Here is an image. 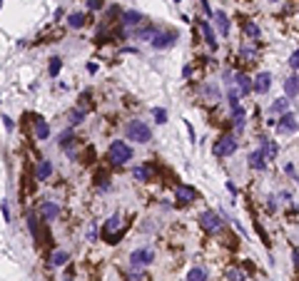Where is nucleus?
Instances as JSON below:
<instances>
[{"label": "nucleus", "instance_id": "f257e3e1", "mask_svg": "<svg viewBox=\"0 0 299 281\" xmlns=\"http://www.w3.org/2000/svg\"><path fill=\"white\" fill-rule=\"evenodd\" d=\"M130 159H132V147H130L125 140L110 142V147H107V162H110V164L122 167V164H127Z\"/></svg>", "mask_w": 299, "mask_h": 281}, {"label": "nucleus", "instance_id": "f03ea898", "mask_svg": "<svg viewBox=\"0 0 299 281\" xmlns=\"http://www.w3.org/2000/svg\"><path fill=\"white\" fill-rule=\"evenodd\" d=\"M125 135H127L130 142H140V144H147L150 140H152V130H150V125L142 122V120L127 122L125 125Z\"/></svg>", "mask_w": 299, "mask_h": 281}, {"label": "nucleus", "instance_id": "7ed1b4c3", "mask_svg": "<svg viewBox=\"0 0 299 281\" xmlns=\"http://www.w3.org/2000/svg\"><path fill=\"white\" fill-rule=\"evenodd\" d=\"M200 226H202L207 234H220V231L224 229V221H222V216H220L217 211L207 209V211L200 214Z\"/></svg>", "mask_w": 299, "mask_h": 281}, {"label": "nucleus", "instance_id": "20e7f679", "mask_svg": "<svg viewBox=\"0 0 299 281\" xmlns=\"http://www.w3.org/2000/svg\"><path fill=\"white\" fill-rule=\"evenodd\" d=\"M237 147H239V142H237V137L234 135H222L217 142H215V157H232L234 152H237Z\"/></svg>", "mask_w": 299, "mask_h": 281}, {"label": "nucleus", "instance_id": "39448f33", "mask_svg": "<svg viewBox=\"0 0 299 281\" xmlns=\"http://www.w3.org/2000/svg\"><path fill=\"white\" fill-rule=\"evenodd\" d=\"M175 40H177V30H157L150 40V45H152V50H167L172 48Z\"/></svg>", "mask_w": 299, "mask_h": 281}, {"label": "nucleus", "instance_id": "423d86ee", "mask_svg": "<svg viewBox=\"0 0 299 281\" xmlns=\"http://www.w3.org/2000/svg\"><path fill=\"white\" fill-rule=\"evenodd\" d=\"M152 261H155V251L150 249V246L135 249V251L130 254V266H132V269H142V266L152 264Z\"/></svg>", "mask_w": 299, "mask_h": 281}, {"label": "nucleus", "instance_id": "0eeeda50", "mask_svg": "<svg viewBox=\"0 0 299 281\" xmlns=\"http://www.w3.org/2000/svg\"><path fill=\"white\" fill-rule=\"evenodd\" d=\"M277 130H279V135H294V132L299 130V122L294 120L292 112H287V115H282V117L277 120Z\"/></svg>", "mask_w": 299, "mask_h": 281}, {"label": "nucleus", "instance_id": "6e6552de", "mask_svg": "<svg viewBox=\"0 0 299 281\" xmlns=\"http://www.w3.org/2000/svg\"><path fill=\"white\" fill-rule=\"evenodd\" d=\"M247 162H249V167L257 169V172H264V169H267V157H264L262 147H259V149H252L249 157H247Z\"/></svg>", "mask_w": 299, "mask_h": 281}, {"label": "nucleus", "instance_id": "1a4fd4ad", "mask_svg": "<svg viewBox=\"0 0 299 281\" xmlns=\"http://www.w3.org/2000/svg\"><path fill=\"white\" fill-rule=\"evenodd\" d=\"M60 216V207L55 202H43L40 204V219L43 221H55Z\"/></svg>", "mask_w": 299, "mask_h": 281}, {"label": "nucleus", "instance_id": "9d476101", "mask_svg": "<svg viewBox=\"0 0 299 281\" xmlns=\"http://www.w3.org/2000/svg\"><path fill=\"white\" fill-rule=\"evenodd\" d=\"M252 82H254V92H257V95H264V92H269V87H272V75H269V72H259Z\"/></svg>", "mask_w": 299, "mask_h": 281}, {"label": "nucleus", "instance_id": "9b49d317", "mask_svg": "<svg viewBox=\"0 0 299 281\" xmlns=\"http://www.w3.org/2000/svg\"><path fill=\"white\" fill-rule=\"evenodd\" d=\"M195 197H197V194H195L192 187H187V184H177V187H175V199H177L180 204H190Z\"/></svg>", "mask_w": 299, "mask_h": 281}, {"label": "nucleus", "instance_id": "f8f14e48", "mask_svg": "<svg viewBox=\"0 0 299 281\" xmlns=\"http://www.w3.org/2000/svg\"><path fill=\"white\" fill-rule=\"evenodd\" d=\"M122 25H127V28L145 25V15L137 13V10H125V13H122Z\"/></svg>", "mask_w": 299, "mask_h": 281}, {"label": "nucleus", "instance_id": "ddd939ff", "mask_svg": "<svg viewBox=\"0 0 299 281\" xmlns=\"http://www.w3.org/2000/svg\"><path fill=\"white\" fill-rule=\"evenodd\" d=\"M237 90H239V95L244 97V95H249V90H254V82L247 77V75H242V72H237L234 75V82H232Z\"/></svg>", "mask_w": 299, "mask_h": 281}, {"label": "nucleus", "instance_id": "4468645a", "mask_svg": "<svg viewBox=\"0 0 299 281\" xmlns=\"http://www.w3.org/2000/svg\"><path fill=\"white\" fill-rule=\"evenodd\" d=\"M200 30H202V35H205V43L210 45V50H217V38H215V30H212V25H210L207 20H200Z\"/></svg>", "mask_w": 299, "mask_h": 281}, {"label": "nucleus", "instance_id": "2eb2a0df", "mask_svg": "<svg viewBox=\"0 0 299 281\" xmlns=\"http://www.w3.org/2000/svg\"><path fill=\"white\" fill-rule=\"evenodd\" d=\"M259 142H262V152H264L267 162H272V159L279 154V147H277V142H272V140H267V137H259Z\"/></svg>", "mask_w": 299, "mask_h": 281}, {"label": "nucleus", "instance_id": "dca6fc26", "mask_svg": "<svg viewBox=\"0 0 299 281\" xmlns=\"http://www.w3.org/2000/svg\"><path fill=\"white\" fill-rule=\"evenodd\" d=\"M68 261H70V254H68L65 249H55V251L50 254V266H55V269L65 266Z\"/></svg>", "mask_w": 299, "mask_h": 281}, {"label": "nucleus", "instance_id": "f3484780", "mask_svg": "<svg viewBox=\"0 0 299 281\" xmlns=\"http://www.w3.org/2000/svg\"><path fill=\"white\" fill-rule=\"evenodd\" d=\"M289 112V100L287 97H279L269 105V115H287Z\"/></svg>", "mask_w": 299, "mask_h": 281}, {"label": "nucleus", "instance_id": "a211bd4d", "mask_svg": "<svg viewBox=\"0 0 299 281\" xmlns=\"http://www.w3.org/2000/svg\"><path fill=\"white\" fill-rule=\"evenodd\" d=\"M215 20H217V30H220V35L227 38V35H229V20H227V15H224L222 10H217V13H215Z\"/></svg>", "mask_w": 299, "mask_h": 281}, {"label": "nucleus", "instance_id": "6ab92c4d", "mask_svg": "<svg viewBox=\"0 0 299 281\" xmlns=\"http://www.w3.org/2000/svg\"><path fill=\"white\" fill-rule=\"evenodd\" d=\"M284 95H287V97H297V95H299V75L287 77V82H284Z\"/></svg>", "mask_w": 299, "mask_h": 281}, {"label": "nucleus", "instance_id": "aec40b11", "mask_svg": "<svg viewBox=\"0 0 299 281\" xmlns=\"http://www.w3.org/2000/svg\"><path fill=\"white\" fill-rule=\"evenodd\" d=\"M85 23H87L85 13H70V15H68V25H70L73 30H80Z\"/></svg>", "mask_w": 299, "mask_h": 281}, {"label": "nucleus", "instance_id": "412c9836", "mask_svg": "<svg viewBox=\"0 0 299 281\" xmlns=\"http://www.w3.org/2000/svg\"><path fill=\"white\" fill-rule=\"evenodd\" d=\"M35 174H38L40 182H45V179L53 174V162H50V159H43V162L38 164V172H35Z\"/></svg>", "mask_w": 299, "mask_h": 281}, {"label": "nucleus", "instance_id": "4be33fe9", "mask_svg": "<svg viewBox=\"0 0 299 281\" xmlns=\"http://www.w3.org/2000/svg\"><path fill=\"white\" fill-rule=\"evenodd\" d=\"M187 281H207V269L205 266H192L187 271Z\"/></svg>", "mask_w": 299, "mask_h": 281}, {"label": "nucleus", "instance_id": "5701e85b", "mask_svg": "<svg viewBox=\"0 0 299 281\" xmlns=\"http://www.w3.org/2000/svg\"><path fill=\"white\" fill-rule=\"evenodd\" d=\"M132 177L137 182H150V179H152V169H150V167H132Z\"/></svg>", "mask_w": 299, "mask_h": 281}, {"label": "nucleus", "instance_id": "b1692460", "mask_svg": "<svg viewBox=\"0 0 299 281\" xmlns=\"http://www.w3.org/2000/svg\"><path fill=\"white\" fill-rule=\"evenodd\" d=\"M232 122H234V130L242 132V127H244V110H242L239 105L232 107Z\"/></svg>", "mask_w": 299, "mask_h": 281}, {"label": "nucleus", "instance_id": "393cba45", "mask_svg": "<svg viewBox=\"0 0 299 281\" xmlns=\"http://www.w3.org/2000/svg\"><path fill=\"white\" fill-rule=\"evenodd\" d=\"M35 137H38V140H48V137H50V127H48V122H43V120L35 122Z\"/></svg>", "mask_w": 299, "mask_h": 281}, {"label": "nucleus", "instance_id": "a878e982", "mask_svg": "<svg viewBox=\"0 0 299 281\" xmlns=\"http://www.w3.org/2000/svg\"><path fill=\"white\" fill-rule=\"evenodd\" d=\"M68 120H70V125H73V127H75V125H80V122L85 120V110H82V107L70 110V117H68Z\"/></svg>", "mask_w": 299, "mask_h": 281}, {"label": "nucleus", "instance_id": "bb28decb", "mask_svg": "<svg viewBox=\"0 0 299 281\" xmlns=\"http://www.w3.org/2000/svg\"><path fill=\"white\" fill-rule=\"evenodd\" d=\"M60 68H63V60H60V58H50V65H48L50 77H55V75L60 72Z\"/></svg>", "mask_w": 299, "mask_h": 281}, {"label": "nucleus", "instance_id": "cd10ccee", "mask_svg": "<svg viewBox=\"0 0 299 281\" xmlns=\"http://www.w3.org/2000/svg\"><path fill=\"white\" fill-rule=\"evenodd\" d=\"M227 281H247V276L239 269H227Z\"/></svg>", "mask_w": 299, "mask_h": 281}, {"label": "nucleus", "instance_id": "c85d7f7f", "mask_svg": "<svg viewBox=\"0 0 299 281\" xmlns=\"http://www.w3.org/2000/svg\"><path fill=\"white\" fill-rule=\"evenodd\" d=\"M152 117H155L157 125H165V122H167V112H165L162 107H152Z\"/></svg>", "mask_w": 299, "mask_h": 281}, {"label": "nucleus", "instance_id": "c756f323", "mask_svg": "<svg viewBox=\"0 0 299 281\" xmlns=\"http://www.w3.org/2000/svg\"><path fill=\"white\" fill-rule=\"evenodd\" d=\"M244 33H247L252 40H259V35H262V33H259V28H257L254 23H247V25H244Z\"/></svg>", "mask_w": 299, "mask_h": 281}, {"label": "nucleus", "instance_id": "7c9ffc66", "mask_svg": "<svg viewBox=\"0 0 299 281\" xmlns=\"http://www.w3.org/2000/svg\"><path fill=\"white\" fill-rule=\"evenodd\" d=\"M202 92H205L210 100H220V90H217L215 85H205V87H202Z\"/></svg>", "mask_w": 299, "mask_h": 281}, {"label": "nucleus", "instance_id": "2f4dec72", "mask_svg": "<svg viewBox=\"0 0 299 281\" xmlns=\"http://www.w3.org/2000/svg\"><path fill=\"white\" fill-rule=\"evenodd\" d=\"M239 53H242V58H244V60H257V50H254V48H247V45H244Z\"/></svg>", "mask_w": 299, "mask_h": 281}, {"label": "nucleus", "instance_id": "473e14b6", "mask_svg": "<svg viewBox=\"0 0 299 281\" xmlns=\"http://www.w3.org/2000/svg\"><path fill=\"white\" fill-rule=\"evenodd\" d=\"M28 229H30V234H33L35 239H40V231H38V219H35V216H30V219H28Z\"/></svg>", "mask_w": 299, "mask_h": 281}, {"label": "nucleus", "instance_id": "72a5a7b5", "mask_svg": "<svg viewBox=\"0 0 299 281\" xmlns=\"http://www.w3.org/2000/svg\"><path fill=\"white\" fill-rule=\"evenodd\" d=\"M289 68H292V70H299V48L289 55Z\"/></svg>", "mask_w": 299, "mask_h": 281}, {"label": "nucleus", "instance_id": "f704fd0d", "mask_svg": "<svg viewBox=\"0 0 299 281\" xmlns=\"http://www.w3.org/2000/svg\"><path fill=\"white\" fill-rule=\"evenodd\" d=\"M85 236H87V241H95V239H97V226H95V224H90V226H87V231H85Z\"/></svg>", "mask_w": 299, "mask_h": 281}, {"label": "nucleus", "instance_id": "c9c22d12", "mask_svg": "<svg viewBox=\"0 0 299 281\" xmlns=\"http://www.w3.org/2000/svg\"><path fill=\"white\" fill-rule=\"evenodd\" d=\"M3 125H5V130H8V132H13V130H15V122L10 120V115H3Z\"/></svg>", "mask_w": 299, "mask_h": 281}, {"label": "nucleus", "instance_id": "e433bc0d", "mask_svg": "<svg viewBox=\"0 0 299 281\" xmlns=\"http://www.w3.org/2000/svg\"><path fill=\"white\" fill-rule=\"evenodd\" d=\"M87 5H90V10H100L102 8V0H87Z\"/></svg>", "mask_w": 299, "mask_h": 281}, {"label": "nucleus", "instance_id": "4c0bfd02", "mask_svg": "<svg viewBox=\"0 0 299 281\" xmlns=\"http://www.w3.org/2000/svg\"><path fill=\"white\" fill-rule=\"evenodd\" d=\"M267 209H269V214H272V211H277V199H274V197H269V199H267Z\"/></svg>", "mask_w": 299, "mask_h": 281}, {"label": "nucleus", "instance_id": "58836bf2", "mask_svg": "<svg viewBox=\"0 0 299 281\" xmlns=\"http://www.w3.org/2000/svg\"><path fill=\"white\" fill-rule=\"evenodd\" d=\"M0 209H3V216H5V221H10V211H8V204L3 202V207H0Z\"/></svg>", "mask_w": 299, "mask_h": 281}, {"label": "nucleus", "instance_id": "ea45409f", "mask_svg": "<svg viewBox=\"0 0 299 281\" xmlns=\"http://www.w3.org/2000/svg\"><path fill=\"white\" fill-rule=\"evenodd\" d=\"M227 192H229V194H237V187H234L232 182H227Z\"/></svg>", "mask_w": 299, "mask_h": 281}, {"label": "nucleus", "instance_id": "a19ab883", "mask_svg": "<svg viewBox=\"0 0 299 281\" xmlns=\"http://www.w3.org/2000/svg\"><path fill=\"white\" fill-rule=\"evenodd\" d=\"M284 172H287V174H294V164H284Z\"/></svg>", "mask_w": 299, "mask_h": 281}, {"label": "nucleus", "instance_id": "79ce46f5", "mask_svg": "<svg viewBox=\"0 0 299 281\" xmlns=\"http://www.w3.org/2000/svg\"><path fill=\"white\" fill-rule=\"evenodd\" d=\"M292 256H294V266H297V269H299V251H297V249H294V254H292Z\"/></svg>", "mask_w": 299, "mask_h": 281}, {"label": "nucleus", "instance_id": "37998d69", "mask_svg": "<svg viewBox=\"0 0 299 281\" xmlns=\"http://www.w3.org/2000/svg\"><path fill=\"white\" fill-rule=\"evenodd\" d=\"M65 281H73V279H70V276H68V279H65Z\"/></svg>", "mask_w": 299, "mask_h": 281}, {"label": "nucleus", "instance_id": "c03bdc74", "mask_svg": "<svg viewBox=\"0 0 299 281\" xmlns=\"http://www.w3.org/2000/svg\"><path fill=\"white\" fill-rule=\"evenodd\" d=\"M272 3H274V0H272Z\"/></svg>", "mask_w": 299, "mask_h": 281}]
</instances>
